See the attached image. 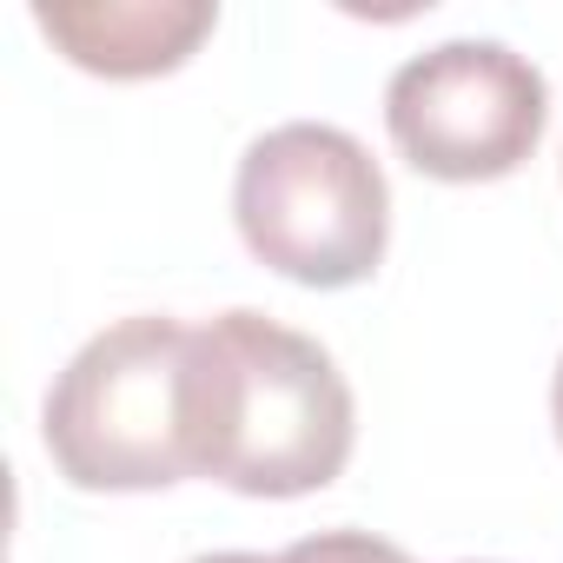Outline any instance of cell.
<instances>
[{"instance_id": "6da1fadb", "label": "cell", "mask_w": 563, "mask_h": 563, "mask_svg": "<svg viewBox=\"0 0 563 563\" xmlns=\"http://www.w3.org/2000/svg\"><path fill=\"white\" fill-rule=\"evenodd\" d=\"M358 405L339 358L265 312L192 325V477L239 497H312L345 477Z\"/></svg>"}, {"instance_id": "7a4b0ae2", "label": "cell", "mask_w": 563, "mask_h": 563, "mask_svg": "<svg viewBox=\"0 0 563 563\" xmlns=\"http://www.w3.org/2000/svg\"><path fill=\"white\" fill-rule=\"evenodd\" d=\"M41 444L74 490H173L192 477V325L166 312L93 332L41 405Z\"/></svg>"}, {"instance_id": "3957f363", "label": "cell", "mask_w": 563, "mask_h": 563, "mask_svg": "<svg viewBox=\"0 0 563 563\" xmlns=\"http://www.w3.org/2000/svg\"><path fill=\"white\" fill-rule=\"evenodd\" d=\"M232 225L265 272L306 292H345L385 265L391 186L358 133L332 120H286L239 153Z\"/></svg>"}, {"instance_id": "277c9868", "label": "cell", "mask_w": 563, "mask_h": 563, "mask_svg": "<svg viewBox=\"0 0 563 563\" xmlns=\"http://www.w3.org/2000/svg\"><path fill=\"white\" fill-rule=\"evenodd\" d=\"M550 126L543 74L504 41H444L385 80L391 146L444 186L510 179Z\"/></svg>"}, {"instance_id": "5b68a950", "label": "cell", "mask_w": 563, "mask_h": 563, "mask_svg": "<svg viewBox=\"0 0 563 563\" xmlns=\"http://www.w3.org/2000/svg\"><path fill=\"white\" fill-rule=\"evenodd\" d=\"M34 27L60 60L100 80L179 74L219 27L212 0H41Z\"/></svg>"}, {"instance_id": "8992f818", "label": "cell", "mask_w": 563, "mask_h": 563, "mask_svg": "<svg viewBox=\"0 0 563 563\" xmlns=\"http://www.w3.org/2000/svg\"><path fill=\"white\" fill-rule=\"evenodd\" d=\"M278 563H411V556L372 530H312L292 550H278Z\"/></svg>"}, {"instance_id": "52a82bcc", "label": "cell", "mask_w": 563, "mask_h": 563, "mask_svg": "<svg viewBox=\"0 0 563 563\" xmlns=\"http://www.w3.org/2000/svg\"><path fill=\"white\" fill-rule=\"evenodd\" d=\"M186 563H278V556H258V550H206V556H186Z\"/></svg>"}, {"instance_id": "ba28073f", "label": "cell", "mask_w": 563, "mask_h": 563, "mask_svg": "<svg viewBox=\"0 0 563 563\" xmlns=\"http://www.w3.org/2000/svg\"><path fill=\"white\" fill-rule=\"evenodd\" d=\"M550 424H556V444H563V358H556V378H550Z\"/></svg>"}]
</instances>
